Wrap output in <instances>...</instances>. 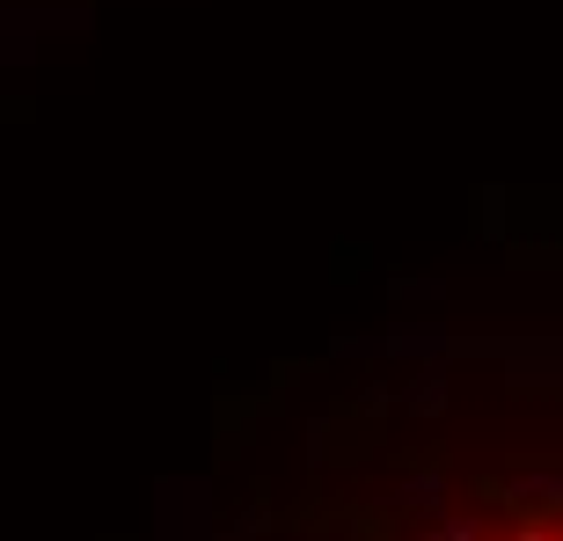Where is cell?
Listing matches in <instances>:
<instances>
[{
  "instance_id": "1",
  "label": "cell",
  "mask_w": 563,
  "mask_h": 541,
  "mask_svg": "<svg viewBox=\"0 0 563 541\" xmlns=\"http://www.w3.org/2000/svg\"><path fill=\"white\" fill-rule=\"evenodd\" d=\"M278 541H563V388L476 352L344 374L292 432Z\"/></svg>"
}]
</instances>
